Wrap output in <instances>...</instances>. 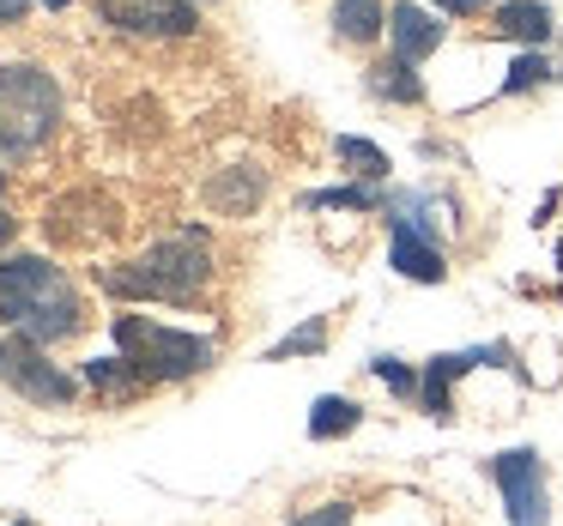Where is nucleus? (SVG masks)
Listing matches in <instances>:
<instances>
[{
    "instance_id": "9b49d317",
    "label": "nucleus",
    "mask_w": 563,
    "mask_h": 526,
    "mask_svg": "<svg viewBox=\"0 0 563 526\" xmlns=\"http://www.w3.org/2000/svg\"><path fill=\"white\" fill-rule=\"evenodd\" d=\"M485 31H490V37H503V43H521V49H539V43H551L558 19H551L545 0H503Z\"/></svg>"
},
{
    "instance_id": "aec40b11",
    "label": "nucleus",
    "mask_w": 563,
    "mask_h": 526,
    "mask_svg": "<svg viewBox=\"0 0 563 526\" xmlns=\"http://www.w3.org/2000/svg\"><path fill=\"white\" fill-rule=\"evenodd\" d=\"M545 79H551V61L539 49H521V55H515V67H509V79H503L497 91H503V98H521V91H539Z\"/></svg>"
},
{
    "instance_id": "20e7f679",
    "label": "nucleus",
    "mask_w": 563,
    "mask_h": 526,
    "mask_svg": "<svg viewBox=\"0 0 563 526\" xmlns=\"http://www.w3.org/2000/svg\"><path fill=\"white\" fill-rule=\"evenodd\" d=\"M122 357L152 381V388H170V381H195L219 363V345L207 333H183V327H164V321H146V315H115L110 321Z\"/></svg>"
},
{
    "instance_id": "0eeeda50",
    "label": "nucleus",
    "mask_w": 563,
    "mask_h": 526,
    "mask_svg": "<svg viewBox=\"0 0 563 526\" xmlns=\"http://www.w3.org/2000/svg\"><path fill=\"white\" fill-rule=\"evenodd\" d=\"M485 363L521 369L509 345H473V351H437V357H430V363L418 369V405H424V417L449 424V417H454V388H461L473 369H485Z\"/></svg>"
},
{
    "instance_id": "6ab92c4d",
    "label": "nucleus",
    "mask_w": 563,
    "mask_h": 526,
    "mask_svg": "<svg viewBox=\"0 0 563 526\" xmlns=\"http://www.w3.org/2000/svg\"><path fill=\"white\" fill-rule=\"evenodd\" d=\"M316 351H328V315H309L297 333H285V339L267 351V363H285V357H316Z\"/></svg>"
},
{
    "instance_id": "1a4fd4ad",
    "label": "nucleus",
    "mask_w": 563,
    "mask_h": 526,
    "mask_svg": "<svg viewBox=\"0 0 563 526\" xmlns=\"http://www.w3.org/2000/svg\"><path fill=\"white\" fill-rule=\"evenodd\" d=\"M388 267L400 272V279H412V284H442V279H449L442 248L430 243L418 224H406V219H388Z\"/></svg>"
},
{
    "instance_id": "2eb2a0df",
    "label": "nucleus",
    "mask_w": 563,
    "mask_h": 526,
    "mask_svg": "<svg viewBox=\"0 0 563 526\" xmlns=\"http://www.w3.org/2000/svg\"><path fill=\"white\" fill-rule=\"evenodd\" d=\"M364 86H369V98H382V103H424V79L412 74V61H400V55H388V61H376L364 74Z\"/></svg>"
},
{
    "instance_id": "412c9836",
    "label": "nucleus",
    "mask_w": 563,
    "mask_h": 526,
    "mask_svg": "<svg viewBox=\"0 0 563 526\" xmlns=\"http://www.w3.org/2000/svg\"><path fill=\"white\" fill-rule=\"evenodd\" d=\"M369 376H376L394 400H418V369L400 363V357H369Z\"/></svg>"
},
{
    "instance_id": "423d86ee",
    "label": "nucleus",
    "mask_w": 563,
    "mask_h": 526,
    "mask_svg": "<svg viewBox=\"0 0 563 526\" xmlns=\"http://www.w3.org/2000/svg\"><path fill=\"white\" fill-rule=\"evenodd\" d=\"M0 381L31 405H74L79 400V381L62 376L49 363V345H37L31 333H13L7 339V363H0Z\"/></svg>"
},
{
    "instance_id": "a211bd4d",
    "label": "nucleus",
    "mask_w": 563,
    "mask_h": 526,
    "mask_svg": "<svg viewBox=\"0 0 563 526\" xmlns=\"http://www.w3.org/2000/svg\"><path fill=\"white\" fill-rule=\"evenodd\" d=\"M333 152H340V164L357 176V182H376V188L388 182V152H382V146H369V139H357V134H340V146H333Z\"/></svg>"
},
{
    "instance_id": "b1692460",
    "label": "nucleus",
    "mask_w": 563,
    "mask_h": 526,
    "mask_svg": "<svg viewBox=\"0 0 563 526\" xmlns=\"http://www.w3.org/2000/svg\"><path fill=\"white\" fill-rule=\"evenodd\" d=\"M31 7H67V0H0V25H19Z\"/></svg>"
},
{
    "instance_id": "f8f14e48",
    "label": "nucleus",
    "mask_w": 563,
    "mask_h": 526,
    "mask_svg": "<svg viewBox=\"0 0 563 526\" xmlns=\"http://www.w3.org/2000/svg\"><path fill=\"white\" fill-rule=\"evenodd\" d=\"M86 388L98 393L103 405H115V412H122V405H140V400H146L152 381L140 376L128 357H91V363H86Z\"/></svg>"
},
{
    "instance_id": "4be33fe9",
    "label": "nucleus",
    "mask_w": 563,
    "mask_h": 526,
    "mask_svg": "<svg viewBox=\"0 0 563 526\" xmlns=\"http://www.w3.org/2000/svg\"><path fill=\"white\" fill-rule=\"evenodd\" d=\"M352 521H357L352 502H321V508H303L291 526H352Z\"/></svg>"
},
{
    "instance_id": "f257e3e1",
    "label": "nucleus",
    "mask_w": 563,
    "mask_h": 526,
    "mask_svg": "<svg viewBox=\"0 0 563 526\" xmlns=\"http://www.w3.org/2000/svg\"><path fill=\"white\" fill-rule=\"evenodd\" d=\"M0 327L31 333L37 345H62L86 333V296L74 291L55 260L43 255H13L0 260Z\"/></svg>"
},
{
    "instance_id": "6e6552de",
    "label": "nucleus",
    "mask_w": 563,
    "mask_h": 526,
    "mask_svg": "<svg viewBox=\"0 0 563 526\" xmlns=\"http://www.w3.org/2000/svg\"><path fill=\"white\" fill-rule=\"evenodd\" d=\"M98 19L122 37H146V43H164V37H195V0H91Z\"/></svg>"
},
{
    "instance_id": "a878e982",
    "label": "nucleus",
    "mask_w": 563,
    "mask_h": 526,
    "mask_svg": "<svg viewBox=\"0 0 563 526\" xmlns=\"http://www.w3.org/2000/svg\"><path fill=\"white\" fill-rule=\"evenodd\" d=\"M558 272H563V243H558Z\"/></svg>"
},
{
    "instance_id": "9d476101",
    "label": "nucleus",
    "mask_w": 563,
    "mask_h": 526,
    "mask_svg": "<svg viewBox=\"0 0 563 526\" xmlns=\"http://www.w3.org/2000/svg\"><path fill=\"white\" fill-rule=\"evenodd\" d=\"M442 37H449V25H437V13H424V7H412V0H394L388 7V43L400 61H424V55L442 49Z\"/></svg>"
},
{
    "instance_id": "4468645a",
    "label": "nucleus",
    "mask_w": 563,
    "mask_h": 526,
    "mask_svg": "<svg viewBox=\"0 0 563 526\" xmlns=\"http://www.w3.org/2000/svg\"><path fill=\"white\" fill-rule=\"evenodd\" d=\"M382 31H388V7H382V0H333V37L340 43L369 49Z\"/></svg>"
},
{
    "instance_id": "5701e85b",
    "label": "nucleus",
    "mask_w": 563,
    "mask_h": 526,
    "mask_svg": "<svg viewBox=\"0 0 563 526\" xmlns=\"http://www.w3.org/2000/svg\"><path fill=\"white\" fill-rule=\"evenodd\" d=\"M437 13H449V19H478V13H497L503 0H430Z\"/></svg>"
},
{
    "instance_id": "dca6fc26",
    "label": "nucleus",
    "mask_w": 563,
    "mask_h": 526,
    "mask_svg": "<svg viewBox=\"0 0 563 526\" xmlns=\"http://www.w3.org/2000/svg\"><path fill=\"white\" fill-rule=\"evenodd\" d=\"M357 424H364V405H357L352 393H321V400L309 405V441H340V436H352Z\"/></svg>"
},
{
    "instance_id": "ddd939ff",
    "label": "nucleus",
    "mask_w": 563,
    "mask_h": 526,
    "mask_svg": "<svg viewBox=\"0 0 563 526\" xmlns=\"http://www.w3.org/2000/svg\"><path fill=\"white\" fill-rule=\"evenodd\" d=\"M261 200H267V176L249 170V164H236V170H219L207 182V206L224 212V219H243V212H255Z\"/></svg>"
},
{
    "instance_id": "7ed1b4c3",
    "label": "nucleus",
    "mask_w": 563,
    "mask_h": 526,
    "mask_svg": "<svg viewBox=\"0 0 563 526\" xmlns=\"http://www.w3.org/2000/svg\"><path fill=\"white\" fill-rule=\"evenodd\" d=\"M62 127V86L37 61H0V158H37Z\"/></svg>"
},
{
    "instance_id": "bb28decb",
    "label": "nucleus",
    "mask_w": 563,
    "mask_h": 526,
    "mask_svg": "<svg viewBox=\"0 0 563 526\" xmlns=\"http://www.w3.org/2000/svg\"><path fill=\"white\" fill-rule=\"evenodd\" d=\"M0 363H7V339H0Z\"/></svg>"
},
{
    "instance_id": "393cba45",
    "label": "nucleus",
    "mask_w": 563,
    "mask_h": 526,
    "mask_svg": "<svg viewBox=\"0 0 563 526\" xmlns=\"http://www.w3.org/2000/svg\"><path fill=\"white\" fill-rule=\"evenodd\" d=\"M13 231H19V219H13V212H7V200H0V248L13 243Z\"/></svg>"
},
{
    "instance_id": "39448f33",
    "label": "nucleus",
    "mask_w": 563,
    "mask_h": 526,
    "mask_svg": "<svg viewBox=\"0 0 563 526\" xmlns=\"http://www.w3.org/2000/svg\"><path fill=\"white\" fill-rule=\"evenodd\" d=\"M485 478L497 484L509 526H551V484L539 448H503L485 460Z\"/></svg>"
},
{
    "instance_id": "cd10ccee",
    "label": "nucleus",
    "mask_w": 563,
    "mask_h": 526,
    "mask_svg": "<svg viewBox=\"0 0 563 526\" xmlns=\"http://www.w3.org/2000/svg\"><path fill=\"white\" fill-rule=\"evenodd\" d=\"M13 526H31V521H13Z\"/></svg>"
},
{
    "instance_id": "f3484780",
    "label": "nucleus",
    "mask_w": 563,
    "mask_h": 526,
    "mask_svg": "<svg viewBox=\"0 0 563 526\" xmlns=\"http://www.w3.org/2000/svg\"><path fill=\"white\" fill-rule=\"evenodd\" d=\"M303 206L309 212H328V206H340V212H388V194H382L376 182H345V188H321V194H309Z\"/></svg>"
},
{
    "instance_id": "f03ea898",
    "label": "nucleus",
    "mask_w": 563,
    "mask_h": 526,
    "mask_svg": "<svg viewBox=\"0 0 563 526\" xmlns=\"http://www.w3.org/2000/svg\"><path fill=\"white\" fill-rule=\"evenodd\" d=\"M212 248L200 231H183V236H164L152 243L146 255L134 260H115V267H98V284L115 296V303H200L212 284Z\"/></svg>"
}]
</instances>
